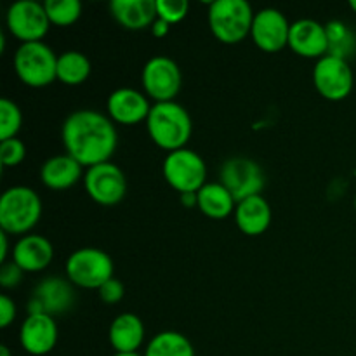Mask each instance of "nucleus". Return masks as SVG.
<instances>
[{"instance_id": "1", "label": "nucleus", "mask_w": 356, "mask_h": 356, "mask_svg": "<svg viewBox=\"0 0 356 356\" xmlns=\"http://www.w3.org/2000/svg\"><path fill=\"white\" fill-rule=\"evenodd\" d=\"M66 155L82 167L110 162L118 146L115 122L96 110H76L68 115L61 129Z\"/></svg>"}, {"instance_id": "2", "label": "nucleus", "mask_w": 356, "mask_h": 356, "mask_svg": "<svg viewBox=\"0 0 356 356\" xmlns=\"http://www.w3.org/2000/svg\"><path fill=\"white\" fill-rule=\"evenodd\" d=\"M146 129L152 141L159 148L172 153L186 148L193 124L186 108L176 101H169V103H153L146 118Z\"/></svg>"}, {"instance_id": "3", "label": "nucleus", "mask_w": 356, "mask_h": 356, "mask_svg": "<svg viewBox=\"0 0 356 356\" xmlns=\"http://www.w3.org/2000/svg\"><path fill=\"white\" fill-rule=\"evenodd\" d=\"M42 216V200L28 186H13L0 197V229L7 235H28Z\"/></svg>"}, {"instance_id": "4", "label": "nucleus", "mask_w": 356, "mask_h": 356, "mask_svg": "<svg viewBox=\"0 0 356 356\" xmlns=\"http://www.w3.org/2000/svg\"><path fill=\"white\" fill-rule=\"evenodd\" d=\"M254 16L247 0H214L209 6V26L222 44H238L252 30Z\"/></svg>"}, {"instance_id": "5", "label": "nucleus", "mask_w": 356, "mask_h": 356, "mask_svg": "<svg viewBox=\"0 0 356 356\" xmlns=\"http://www.w3.org/2000/svg\"><path fill=\"white\" fill-rule=\"evenodd\" d=\"M14 70L24 86L47 87L58 80V56L44 42H26L14 54Z\"/></svg>"}, {"instance_id": "6", "label": "nucleus", "mask_w": 356, "mask_h": 356, "mask_svg": "<svg viewBox=\"0 0 356 356\" xmlns=\"http://www.w3.org/2000/svg\"><path fill=\"white\" fill-rule=\"evenodd\" d=\"M66 278L80 289H99L113 278V259L104 250L83 247L70 254L65 264Z\"/></svg>"}, {"instance_id": "7", "label": "nucleus", "mask_w": 356, "mask_h": 356, "mask_svg": "<svg viewBox=\"0 0 356 356\" xmlns=\"http://www.w3.org/2000/svg\"><path fill=\"white\" fill-rule=\"evenodd\" d=\"M163 177L177 193H198L207 184V165L193 149L167 153L163 160Z\"/></svg>"}, {"instance_id": "8", "label": "nucleus", "mask_w": 356, "mask_h": 356, "mask_svg": "<svg viewBox=\"0 0 356 356\" xmlns=\"http://www.w3.org/2000/svg\"><path fill=\"white\" fill-rule=\"evenodd\" d=\"M219 183L233 195L236 204L245 198L261 195L266 184V176L259 163L247 156L228 159L219 169Z\"/></svg>"}, {"instance_id": "9", "label": "nucleus", "mask_w": 356, "mask_h": 356, "mask_svg": "<svg viewBox=\"0 0 356 356\" xmlns=\"http://www.w3.org/2000/svg\"><path fill=\"white\" fill-rule=\"evenodd\" d=\"M143 87L146 96L155 103H169L176 99L183 86L181 68L167 56H153L143 68Z\"/></svg>"}, {"instance_id": "10", "label": "nucleus", "mask_w": 356, "mask_h": 356, "mask_svg": "<svg viewBox=\"0 0 356 356\" xmlns=\"http://www.w3.org/2000/svg\"><path fill=\"white\" fill-rule=\"evenodd\" d=\"M6 24L17 40L26 44V42H42V38L47 35L51 21L44 3L37 0H17L10 3L7 10Z\"/></svg>"}, {"instance_id": "11", "label": "nucleus", "mask_w": 356, "mask_h": 356, "mask_svg": "<svg viewBox=\"0 0 356 356\" xmlns=\"http://www.w3.org/2000/svg\"><path fill=\"white\" fill-rule=\"evenodd\" d=\"M83 184H86L87 195L96 204L104 205V207L120 204L127 193L125 174L122 172L120 167L111 162L89 167L83 174Z\"/></svg>"}, {"instance_id": "12", "label": "nucleus", "mask_w": 356, "mask_h": 356, "mask_svg": "<svg viewBox=\"0 0 356 356\" xmlns=\"http://www.w3.org/2000/svg\"><path fill=\"white\" fill-rule=\"evenodd\" d=\"M75 305V289L68 278L47 277L38 282L28 301V315L44 313L49 316H58L70 312Z\"/></svg>"}, {"instance_id": "13", "label": "nucleus", "mask_w": 356, "mask_h": 356, "mask_svg": "<svg viewBox=\"0 0 356 356\" xmlns=\"http://www.w3.org/2000/svg\"><path fill=\"white\" fill-rule=\"evenodd\" d=\"M313 83L320 96L329 101H343L353 90L355 76L346 59L323 56L313 70Z\"/></svg>"}, {"instance_id": "14", "label": "nucleus", "mask_w": 356, "mask_h": 356, "mask_svg": "<svg viewBox=\"0 0 356 356\" xmlns=\"http://www.w3.org/2000/svg\"><path fill=\"white\" fill-rule=\"evenodd\" d=\"M289 35H291V23L282 10L273 9V7L257 10L254 16L250 37L261 51H282L289 45Z\"/></svg>"}, {"instance_id": "15", "label": "nucleus", "mask_w": 356, "mask_h": 356, "mask_svg": "<svg viewBox=\"0 0 356 356\" xmlns=\"http://www.w3.org/2000/svg\"><path fill=\"white\" fill-rule=\"evenodd\" d=\"M153 104L146 94L132 89V87H120L108 96L106 111L108 117L122 125H136L148 118Z\"/></svg>"}, {"instance_id": "16", "label": "nucleus", "mask_w": 356, "mask_h": 356, "mask_svg": "<svg viewBox=\"0 0 356 356\" xmlns=\"http://www.w3.org/2000/svg\"><path fill=\"white\" fill-rule=\"evenodd\" d=\"M19 343L26 353L44 356L51 353L58 343V325L54 316L37 313L28 315L19 329Z\"/></svg>"}, {"instance_id": "17", "label": "nucleus", "mask_w": 356, "mask_h": 356, "mask_svg": "<svg viewBox=\"0 0 356 356\" xmlns=\"http://www.w3.org/2000/svg\"><path fill=\"white\" fill-rule=\"evenodd\" d=\"M289 47L301 58L322 59L329 54V38L325 24L315 19H298L291 24Z\"/></svg>"}, {"instance_id": "18", "label": "nucleus", "mask_w": 356, "mask_h": 356, "mask_svg": "<svg viewBox=\"0 0 356 356\" xmlns=\"http://www.w3.org/2000/svg\"><path fill=\"white\" fill-rule=\"evenodd\" d=\"M54 257V247L42 235H24L16 242L13 250V261L24 273L44 271Z\"/></svg>"}, {"instance_id": "19", "label": "nucleus", "mask_w": 356, "mask_h": 356, "mask_svg": "<svg viewBox=\"0 0 356 356\" xmlns=\"http://www.w3.org/2000/svg\"><path fill=\"white\" fill-rule=\"evenodd\" d=\"M110 13L122 28L131 31L152 28L156 21V0H111Z\"/></svg>"}, {"instance_id": "20", "label": "nucleus", "mask_w": 356, "mask_h": 356, "mask_svg": "<svg viewBox=\"0 0 356 356\" xmlns=\"http://www.w3.org/2000/svg\"><path fill=\"white\" fill-rule=\"evenodd\" d=\"M83 167L70 155H56L40 167V179L49 190H68L82 179Z\"/></svg>"}, {"instance_id": "21", "label": "nucleus", "mask_w": 356, "mask_h": 356, "mask_svg": "<svg viewBox=\"0 0 356 356\" xmlns=\"http://www.w3.org/2000/svg\"><path fill=\"white\" fill-rule=\"evenodd\" d=\"M108 339L115 353H134L145 341L143 320L134 313H122L111 322Z\"/></svg>"}, {"instance_id": "22", "label": "nucleus", "mask_w": 356, "mask_h": 356, "mask_svg": "<svg viewBox=\"0 0 356 356\" xmlns=\"http://www.w3.org/2000/svg\"><path fill=\"white\" fill-rule=\"evenodd\" d=\"M236 226L249 236H257L266 232L271 225V207L263 195L238 202L235 209Z\"/></svg>"}, {"instance_id": "23", "label": "nucleus", "mask_w": 356, "mask_h": 356, "mask_svg": "<svg viewBox=\"0 0 356 356\" xmlns=\"http://www.w3.org/2000/svg\"><path fill=\"white\" fill-rule=\"evenodd\" d=\"M200 212L211 219H225L233 214L236 200L221 183H207L197 193Z\"/></svg>"}, {"instance_id": "24", "label": "nucleus", "mask_w": 356, "mask_h": 356, "mask_svg": "<svg viewBox=\"0 0 356 356\" xmlns=\"http://www.w3.org/2000/svg\"><path fill=\"white\" fill-rule=\"evenodd\" d=\"M89 58L80 51H66L58 56V80L65 86H80L90 75Z\"/></svg>"}, {"instance_id": "25", "label": "nucleus", "mask_w": 356, "mask_h": 356, "mask_svg": "<svg viewBox=\"0 0 356 356\" xmlns=\"http://www.w3.org/2000/svg\"><path fill=\"white\" fill-rule=\"evenodd\" d=\"M145 356H195V348L181 332L163 330L149 341Z\"/></svg>"}, {"instance_id": "26", "label": "nucleus", "mask_w": 356, "mask_h": 356, "mask_svg": "<svg viewBox=\"0 0 356 356\" xmlns=\"http://www.w3.org/2000/svg\"><path fill=\"white\" fill-rule=\"evenodd\" d=\"M327 38H329V54L334 58L346 59L355 51V37L350 28L343 21H329L325 24Z\"/></svg>"}, {"instance_id": "27", "label": "nucleus", "mask_w": 356, "mask_h": 356, "mask_svg": "<svg viewBox=\"0 0 356 356\" xmlns=\"http://www.w3.org/2000/svg\"><path fill=\"white\" fill-rule=\"evenodd\" d=\"M44 6L49 21L56 26H70L82 14V3L79 0H45Z\"/></svg>"}, {"instance_id": "28", "label": "nucleus", "mask_w": 356, "mask_h": 356, "mask_svg": "<svg viewBox=\"0 0 356 356\" xmlns=\"http://www.w3.org/2000/svg\"><path fill=\"white\" fill-rule=\"evenodd\" d=\"M21 125H23V113L19 106L9 97H2L0 99V139L7 141V139L16 138Z\"/></svg>"}, {"instance_id": "29", "label": "nucleus", "mask_w": 356, "mask_h": 356, "mask_svg": "<svg viewBox=\"0 0 356 356\" xmlns=\"http://www.w3.org/2000/svg\"><path fill=\"white\" fill-rule=\"evenodd\" d=\"M188 10H190L188 0H156V16L169 24L183 21Z\"/></svg>"}, {"instance_id": "30", "label": "nucleus", "mask_w": 356, "mask_h": 356, "mask_svg": "<svg viewBox=\"0 0 356 356\" xmlns=\"http://www.w3.org/2000/svg\"><path fill=\"white\" fill-rule=\"evenodd\" d=\"M26 156V146L21 139L13 138L0 141V162L3 167H16Z\"/></svg>"}, {"instance_id": "31", "label": "nucleus", "mask_w": 356, "mask_h": 356, "mask_svg": "<svg viewBox=\"0 0 356 356\" xmlns=\"http://www.w3.org/2000/svg\"><path fill=\"white\" fill-rule=\"evenodd\" d=\"M97 294H99L101 301L106 302V305H117V302H120L124 299L125 287L118 278L113 277L97 289Z\"/></svg>"}, {"instance_id": "32", "label": "nucleus", "mask_w": 356, "mask_h": 356, "mask_svg": "<svg viewBox=\"0 0 356 356\" xmlns=\"http://www.w3.org/2000/svg\"><path fill=\"white\" fill-rule=\"evenodd\" d=\"M23 275L24 271L21 270L14 261L3 263L2 268H0V285H2L3 289L16 287V285H19L21 280H23Z\"/></svg>"}, {"instance_id": "33", "label": "nucleus", "mask_w": 356, "mask_h": 356, "mask_svg": "<svg viewBox=\"0 0 356 356\" xmlns=\"http://www.w3.org/2000/svg\"><path fill=\"white\" fill-rule=\"evenodd\" d=\"M16 318V302L9 296H0V327L7 329Z\"/></svg>"}, {"instance_id": "34", "label": "nucleus", "mask_w": 356, "mask_h": 356, "mask_svg": "<svg viewBox=\"0 0 356 356\" xmlns=\"http://www.w3.org/2000/svg\"><path fill=\"white\" fill-rule=\"evenodd\" d=\"M149 30H152L153 37L163 38V37H167V35H169L170 24L167 23V21H163V19H160V17H156V21L152 24V28H149Z\"/></svg>"}, {"instance_id": "35", "label": "nucleus", "mask_w": 356, "mask_h": 356, "mask_svg": "<svg viewBox=\"0 0 356 356\" xmlns=\"http://www.w3.org/2000/svg\"><path fill=\"white\" fill-rule=\"evenodd\" d=\"M7 254H9V235L0 232V263H7Z\"/></svg>"}, {"instance_id": "36", "label": "nucleus", "mask_w": 356, "mask_h": 356, "mask_svg": "<svg viewBox=\"0 0 356 356\" xmlns=\"http://www.w3.org/2000/svg\"><path fill=\"white\" fill-rule=\"evenodd\" d=\"M179 200L186 209H191V207H195V205H198L197 193H181Z\"/></svg>"}, {"instance_id": "37", "label": "nucleus", "mask_w": 356, "mask_h": 356, "mask_svg": "<svg viewBox=\"0 0 356 356\" xmlns=\"http://www.w3.org/2000/svg\"><path fill=\"white\" fill-rule=\"evenodd\" d=\"M0 356H10L9 348H7L6 344H2V346H0Z\"/></svg>"}, {"instance_id": "38", "label": "nucleus", "mask_w": 356, "mask_h": 356, "mask_svg": "<svg viewBox=\"0 0 356 356\" xmlns=\"http://www.w3.org/2000/svg\"><path fill=\"white\" fill-rule=\"evenodd\" d=\"M113 356H145V355H139L138 351H134V353H115Z\"/></svg>"}, {"instance_id": "39", "label": "nucleus", "mask_w": 356, "mask_h": 356, "mask_svg": "<svg viewBox=\"0 0 356 356\" xmlns=\"http://www.w3.org/2000/svg\"><path fill=\"white\" fill-rule=\"evenodd\" d=\"M350 7H351V9H353L355 13H356V0H351V2H350Z\"/></svg>"}, {"instance_id": "40", "label": "nucleus", "mask_w": 356, "mask_h": 356, "mask_svg": "<svg viewBox=\"0 0 356 356\" xmlns=\"http://www.w3.org/2000/svg\"><path fill=\"white\" fill-rule=\"evenodd\" d=\"M355 211H356V198H355Z\"/></svg>"}]
</instances>
